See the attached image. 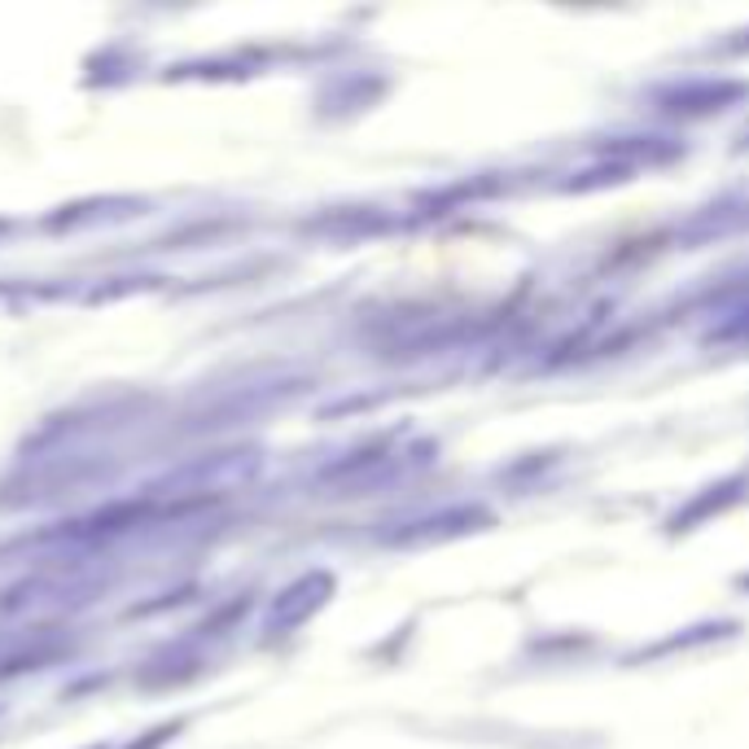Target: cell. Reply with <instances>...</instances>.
Listing matches in <instances>:
<instances>
[{
  "label": "cell",
  "mask_w": 749,
  "mask_h": 749,
  "mask_svg": "<svg viewBox=\"0 0 749 749\" xmlns=\"http://www.w3.org/2000/svg\"><path fill=\"white\" fill-rule=\"evenodd\" d=\"M4 229H9V224H4V220H0V233H4Z\"/></svg>",
  "instance_id": "5b68a950"
},
{
  "label": "cell",
  "mask_w": 749,
  "mask_h": 749,
  "mask_svg": "<svg viewBox=\"0 0 749 749\" xmlns=\"http://www.w3.org/2000/svg\"><path fill=\"white\" fill-rule=\"evenodd\" d=\"M145 215L140 198H102V202H80V207H62L57 215H49V229H84V224H115V220H131Z\"/></svg>",
  "instance_id": "3957f363"
},
{
  "label": "cell",
  "mask_w": 749,
  "mask_h": 749,
  "mask_svg": "<svg viewBox=\"0 0 749 749\" xmlns=\"http://www.w3.org/2000/svg\"><path fill=\"white\" fill-rule=\"evenodd\" d=\"M259 470V456L254 452H220V456H211V461H193V465H184L180 474H171L162 487H167V496H193L207 499V492H224L229 483H246L250 474Z\"/></svg>",
  "instance_id": "6da1fadb"
},
{
  "label": "cell",
  "mask_w": 749,
  "mask_h": 749,
  "mask_svg": "<svg viewBox=\"0 0 749 749\" xmlns=\"http://www.w3.org/2000/svg\"><path fill=\"white\" fill-rule=\"evenodd\" d=\"M470 521H483L478 508H447L439 517H421V521H403V530L386 535L390 544H412V539H430V535H461L470 530Z\"/></svg>",
  "instance_id": "277c9868"
},
{
  "label": "cell",
  "mask_w": 749,
  "mask_h": 749,
  "mask_svg": "<svg viewBox=\"0 0 749 749\" xmlns=\"http://www.w3.org/2000/svg\"><path fill=\"white\" fill-rule=\"evenodd\" d=\"M329 592H334V579L325 574V570H316V574H303L298 583H289L276 601H272V610H267V635H285V631H294V626H303L325 601H329Z\"/></svg>",
  "instance_id": "7a4b0ae2"
}]
</instances>
